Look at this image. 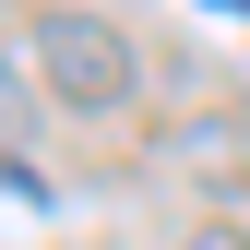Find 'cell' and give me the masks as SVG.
<instances>
[{
	"mask_svg": "<svg viewBox=\"0 0 250 250\" xmlns=\"http://www.w3.org/2000/svg\"><path fill=\"white\" fill-rule=\"evenodd\" d=\"M179 250H250L238 227H191V238H179Z\"/></svg>",
	"mask_w": 250,
	"mask_h": 250,
	"instance_id": "cell-2",
	"label": "cell"
},
{
	"mask_svg": "<svg viewBox=\"0 0 250 250\" xmlns=\"http://www.w3.org/2000/svg\"><path fill=\"white\" fill-rule=\"evenodd\" d=\"M36 72L72 107H131V36L96 12H36Z\"/></svg>",
	"mask_w": 250,
	"mask_h": 250,
	"instance_id": "cell-1",
	"label": "cell"
},
{
	"mask_svg": "<svg viewBox=\"0 0 250 250\" xmlns=\"http://www.w3.org/2000/svg\"><path fill=\"white\" fill-rule=\"evenodd\" d=\"M214 12H250V0H214Z\"/></svg>",
	"mask_w": 250,
	"mask_h": 250,
	"instance_id": "cell-3",
	"label": "cell"
}]
</instances>
